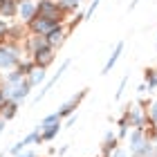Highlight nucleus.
Returning a JSON list of instances; mask_svg holds the SVG:
<instances>
[{"label": "nucleus", "instance_id": "obj_1", "mask_svg": "<svg viewBox=\"0 0 157 157\" xmlns=\"http://www.w3.org/2000/svg\"><path fill=\"white\" fill-rule=\"evenodd\" d=\"M36 16H43L47 20H52L54 25H63L65 23V11L61 9V5L56 0H38V13Z\"/></svg>", "mask_w": 157, "mask_h": 157}, {"label": "nucleus", "instance_id": "obj_2", "mask_svg": "<svg viewBox=\"0 0 157 157\" xmlns=\"http://www.w3.org/2000/svg\"><path fill=\"white\" fill-rule=\"evenodd\" d=\"M23 61L20 59V49L13 45V43H7V45H0V70H11L18 67V63Z\"/></svg>", "mask_w": 157, "mask_h": 157}, {"label": "nucleus", "instance_id": "obj_3", "mask_svg": "<svg viewBox=\"0 0 157 157\" xmlns=\"http://www.w3.org/2000/svg\"><path fill=\"white\" fill-rule=\"evenodd\" d=\"M2 94H5V99L7 101H13V103H20V101H25L27 97H29V92H32V85H29V81H20V83H16V85H2Z\"/></svg>", "mask_w": 157, "mask_h": 157}, {"label": "nucleus", "instance_id": "obj_4", "mask_svg": "<svg viewBox=\"0 0 157 157\" xmlns=\"http://www.w3.org/2000/svg\"><path fill=\"white\" fill-rule=\"evenodd\" d=\"M38 13V0H18V13L16 16L23 20V23L29 25Z\"/></svg>", "mask_w": 157, "mask_h": 157}, {"label": "nucleus", "instance_id": "obj_5", "mask_svg": "<svg viewBox=\"0 0 157 157\" xmlns=\"http://www.w3.org/2000/svg\"><path fill=\"white\" fill-rule=\"evenodd\" d=\"M29 59L34 61V65H36V67H43V70H47V65H49V63H52V61L56 59V49L47 45V47L38 49V52H34V54L29 56Z\"/></svg>", "mask_w": 157, "mask_h": 157}, {"label": "nucleus", "instance_id": "obj_6", "mask_svg": "<svg viewBox=\"0 0 157 157\" xmlns=\"http://www.w3.org/2000/svg\"><path fill=\"white\" fill-rule=\"evenodd\" d=\"M27 27H29V32L36 34V36H47V34L52 32L54 27H59V25H54L52 20H47V18H43V16H36Z\"/></svg>", "mask_w": 157, "mask_h": 157}, {"label": "nucleus", "instance_id": "obj_7", "mask_svg": "<svg viewBox=\"0 0 157 157\" xmlns=\"http://www.w3.org/2000/svg\"><path fill=\"white\" fill-rule=\"evenodd\" d=\"M36 141H40V126L36 128V130H32V132L27 135L25 139H20L16 146H11V148H9V155H16V157H18V155L23 153V151H27V146L36 144Z\"/></svg>", "mask_w": 157, "mask_h": 157}, {"label": "nucleus", "instance_id": "obj_8", "mask_svg": "<svg viewBox=\"0 0 157 157\" xmlns=\"http://www.w3.org/2000/svg\"><path fill=\"white\" fill-rule=\"evenodd\" d=\"M83 97H85V90H81V92H78V94H74L72 99H67V101L63 103L59 110H56V115H59V119H63V117H70V115H72V112L76 110V105L81 103V99H83Z\"/></svg>", "mask_w": 157, "mask_h": 157}, {"label": "nucleus", "instance_id": "obj_9", "mask_svg": "<svg viewBox=\"0 0 157 157\" xmlns=\"http://www.w3.org/2000/svg\"><path fill=\"white\" fill-rule=\"evenodd\" d=\"M146 130H139V128H132V132L128 135V141H130V153H132V157L137 155L139 151H141V146L146 144Z\"/></svg>", "mask_w": 157, "mask_h": 157}, {"label": "nucleus", "instance_id": "obj_10", "mask_svg": "<svg viewBox=\"0 0 157 157\" xmlns=\"http://www.w3.org/2000/svg\"><path fill=\"white\" fill-rule=\"evenodd\" d=\"M65 36H67V29H65L63 25H59V27H54V29L49 32L45 38H47V45L56 49V47H61L63 43H65Z\"/></svg>", "mask_w": 157, "mask_h": 157}, {"label": "nucleus", "instance_id": "obj_11", "mask_svg": "<svg viewBox=\"0 0 157 157\" xmlns=\"http://www.w3.org/2000/svg\"><path fill=\"white\" fill-rule=\"evenodd\" d=\"M128 115H130V126L132 128H139V130H146V117H144V110L139 108V105H130V108H128Z\"/></svg>", "mask_w": 157, "mask_h": 157}, {"label": "nucleus", "instance_id": "obj_12", "mask_svg": "<svg viewBox=\"0 0 157 157\" xmlns=\"http://www.w3.org/2000/svg\"><path fill=\"white\" fill-rule=\"evenodd\" d=\"M67 67H70V61H63V65L59 67V72H56V74H54L52 78H49V81H47L45 85H43V90H40V92H38V94H36V99H34V101H40V99H43V97H45V94H47V92H49V90H52V88H54V83H56V81H59V78L63 76V72H65V70H67Z\"/></svg>", "mask_w": 157, "mask_h": 157}, {"label": "nucleus", "instance_id": "obj_13", "mask_svg": "<svg viewBox=\"0 0 157 157\" xmlns=\"http://www.w3.org/2000/svg\"><path fill=\"white\" fill-rule=\"evenodd\" d=\"M43 47H47V38L45 36H36V34H32V36L25 40V49L29 52V56L34 52H38V49H43Z\"/></svg>", "mask_w": 157, "mask_h": 157}, {"label": "nucleus", "instance_id": "obj_14", "mask_svg": "<svg viewBox=\"0 0 157 157\" xmlns=\"http://www.w3.org/2000/svg\"><path fill=\"white\" fill-rule=\"evenodd\" d=\"M59 132H61V121L52 126H40V141H52Z\"/></svg>", "mask_w": 157, "mask_h": 157}, {"label": "nucleus", "instance_id": "obj_15", "mask_svg": "<svg viewBox=\"0 0 157 157\" xmlns=\"http://www.w3.org/2000/svg\"><path fill=\"white\" fill-rule=\"evenodd\" d=\"M16 13H18V0H2V2H0V16L11 18V16H16Z\"/></svg>", "mask_w": 157, "mask_h": 157}, {"label": "nucleus", "instance_id": "obj_16", "mask_svg": "<svg viewBox=\"0 0 157 157\" xmlns=\"http://www.w3.org/2000/svg\"><path fill=\"white\" fill-rule=\"evenodd\" d=\"M16 110H18V103H13V101H5L2 105H0V119L2 121H9L16 117Z\"/></svg>", "mask_w": 157, "mask_h": 157}, {"label": "nucleus", "instance_id": "obj_17", "mask_svg": "<svg viewBox=\"0 0 157 157\" xmlns=\"http://www.w3.org/2000/svg\"><path fill=\"white\" fill-rule=\"evenodd\" d=\"M121 52H124V40H119L117 45H115V52L110 54V59H108V63L103 65V74H108L112 67H115V63L119 61V56H121Z\"/></svg>", "mask_w": 157, "mask_h": 157}, {"label": "nucleus", "instance_id": "obj_18", "mask_svg": "<svg viewBox=\"0 0 157 157\" xmlns=\"http://www.w3.org/2000/svg\"><path fill=\"white\" fill-rule=\"evenodd\" d=\"M117 144H119V141H117V137H115V132H105V141H103V157H110L112 153H115L117 151Z\"/></svg>", "mask_w": 157, "mask_h": 157}, {"label": "nucleus", "instance_id": "obj_19", "mask_svg": "<svg viewBox=\"0 0 157 157\" xmlns=\"http://www.w3.org/2000/svg\"><path fill=\"white\" fill-rule=\"evenodd\" d=\"M25 78H27V76H25V74L16 67V70H11V72H7L5 83H2V85H16V83H20V81H25Z\"/></svg>", "mask_w": 157, "mask_h": 157}, {"label": "nucleus", "instance_id": "obj_20", "mask_svg": "<svg viewBox=\"0 0 157 157\" xmlns=\"http://www.w3.org/2000/svg\"><path fill=\"white\" fill-rule=\"evenodd\" d=\"M45 76H47V74H45V70H43V67H36L29 76H27V81H29L32 88H36V85H40L43 81H45Z\"/></svg>", "mask_w": 157, "mask_h": 157}, {"label": "nucleus", "instance_id": "obj_21", "mask_svg": "<svg viewBox=\"0 0 157 157\" xmlns=\"http://www.w3.org/2000/svg\"><path fill=\"white\" fill-rule=\"evenodd\" d=\"M56 2L61 5V9H63V11H76L78 7H81L83 0H56Z\"/></svg>", "mask_w": 157, "mask_h": 157}, {"label": "nucleus", "instance_id": "obj_22", "mask_svg": "<svg viewBox=\"0 0 157 157\" xmlns=\"http://www.w3.org/2000/svg\"><path fill=\"white\" fill-rule=\"evenodd\" d=\"M146 90H155L157 88V72L155 70H146Z\"/></svg>", "mask_w": 157, "mask_h": 157}, {"label": "nucleus", "instance_id": "obj_23", "mask_svg": "<svg viewBox=\"0 0 157 157\" xmlns=\"http://www.w3.org/2000/svg\"><path fill=\"white\" fill-rule=\"evenodd\" d=\"M18 70H20V72H23L25 76H29L34 70H36V65H34V61H32V59H29V61H20V63H18Z\"/></svg>", "mask_w": 157, "mask_h": 157}, {"label": "nucleus", "instance_id": "obj_24", "mask_svg": "<svg viewBox=\"0 0 157 157\" xmlns=\"http://www.w3.org/2000/svg\"><path fill=\"white\" fill-rule=\"evenodd\" d=\"M146 119H148V124L157 126V101L151 103V108H148V112H146Z\"/></svg>", "mask_w": 157, "mask_h": 157}, {"label": "nucleus", "instance_id": "obj_25", "mask_svg": "<svg viewBox=\"0 0 157 157\" xmlns=\"http://www.w3.org/2000/svg\"><path fill=\"white\" fill-rule=\"evenodd\" d=\"M59 121H61L59 115H56V112H52V115H47L45 119L40 121V126H52V124H59Z\"/></svg>", "mask_w": 157, "mask_h": 157}, {"label": "nucleus", "instance_id": "obj_26", "mask_svg": "<svg viewBox=\"0 0 157 157\" xmlns=\"http://www.w3.org/2000/svg\"><path fill=\"white\" fill-rule=\"evenodd\" d=\"M9 29H11V25L7 23V20H0V40H2V38H7Z\"/></svg>", "mask_w": 157, "mask_h": 157}, {"label": "nucleus", "instance_id": "obj_27", "mask_svg": "<svg viewBox=\"0 0 157 157\" xmlns=\"http://www.w3.org/2000/svg\"><path fill=\"white\" fill-rule=\"evenodd\" d=\"M99 2H101V0H92V2H90V7H88V11H85V18H90L92 13H94V9L99 7Z\"/></svg>", "mask_w": 157, "mask_h": 157}, {"label": "nucleus", "instance_id": "obj_28", "mask_svg": "<svg viewBox=\"0 0 157 157\" xmlns=\"http://www.w3.org/2000/svg\"><path fill=\"white\" fill-rule=\"evenodd\" d=\"M126 83H128V76H124V81L119 83V90L115 92V99H121V92H124V88H126Z\"/></svg>", "mask_w": 157, "mask_h": 157}, {"label": "nucleus", "instance_id": "obj_29", "mask_svg": "<svg viewBox=\"0 0 157 157\" xmlns=\"http://www.w3.org/2000/svg\"><path fill=\"white\" fill-rule=\"evenodd\" d=\"M110 157H128V153H126V151H121V148H117V151L112 153Z\"/></svg>", "mask_w": 157, "mask_h": 157}, {"label": "nucleus", "instance_id": "obj_30", "mask_svg": "<svg viewBox=\"0 0 157 157\" xmlns=\"http://www.w3.org/2000/svg\"><path fill=\"white\" fill-rule=\"evenodd\" d=\"M18 157H38V155L34 153V151H23V153H20Z\"/></svg>", "mask_w": 157, "mask_h": 157}, {"label": "nucleus", "instance_id": "obj_31", "mask_svg": "<svg viewBox=\"0 0 157 157\" xmlns=\"http://www.w3.org/2000/svg\"><path fill=\"white\" fill-rule=\"evenodd\" d=\"M137 2H139V0H132V2H130V7H128V9H135V7H137Z\"/></svg>", "mask_w": 157, "mask_h": 157}, {"label": "nucleus", "instance_id": "obj_32", "mask_svg": "<svg viewBox=\"0 0 157 157\" xmlns=\"http://www.w3.org/2000/svg\"><path fill=\"white\" fill-rule=\"evenodd\" d=\"M2 130H5V121L0 119V135H2Z\"/></svg>", "mask_w": 157, "mask_h": 157}, {"label": "nucleus", "instance_id": "obj_33", "mask_svg": "<svg viewBox=\"0 0 157 157\" xmlns=\"http://www.w3.org/2000/svg\"><path fill=\"white\" fill-rule=\"evenodd\" d=\"M151 157H157V144H155V148H153V155Z\"/></svg>", "mask_w": 157, "mask_h": 157}]
</instances>
